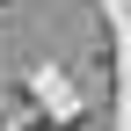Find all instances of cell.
Segmentation results:
<instances>
[{"mask_svg": "<svg viewBox=\"0 0 131 131\" xmlns=\"http://www.w3.org/2000/svg\"><path fill=\"white\" fill-rule=\"evenodd\" d=\"M44 131H51V124H44Z\"/></svg>", "mask_w": 131, "mask_h": 131, "instance_id": "obj_1", "label": "cell"}]
</instances>
